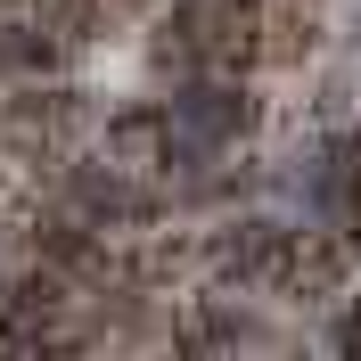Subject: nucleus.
Masks as SVG:
<instances>
[{
  "label": "nucleus",
  "mask_w": 361,
  "mask_h": 361,
  "mask_svg": "<svg viewBox=\"0 0 361 361\" xmlns=\"http://www.w3.org/2000/svg\"><path fill=\"white\" fill-rule=\"evenodd\" d=\"M295 238H304V230L279 222V214H238V222H222L197 247V263L214 271L222 288H279L288 263H295Z\"/></svg>",
  "instance_id": "nucleus-1"
},
{
  "label": "nucleus",
  "mask_w": 361,
  "mask_h": 361,
  "mask_svg": "<svg viewBox=\"0 0 361 361\" xmlns=\"http://www.w3.org/2000/svg\"><path fill=\"white\" fill-rule=\"evenodd\" d=\"M164 180L148 189V180H132L123 164H66V214H82L90 230H157L164 222Z\"/></svg>",
  "instance_id": "nucleus-2"
},
{
  "label": "nucleus",
  "mask_w": 361,
  "mask_h": 361,
  "mask_svg": "<svg viewBox=\"0 0 361 361\" xmlns=\"http://www.w3.org/2000/svg\"><path fill=\"white\" fill-rule=\"evenodd\" d=\"M164 115L173 123H189V132L205 140V148H230L238 132H255V90L247 82H230V74H180L173 99H164Z\"/></svg>",
  "instance_id": "nucleus-3"
},
{
  "label": "nucleus",
  "mask_w": 361,
  "mask_h": 361,
  "mask_svg": "<svg viewBox=\"0 0 361 361\" xmlns=\"http://www.w3.org/2000/svg\"><path fill=\"white\" fill-rule=\"evenodd\" d=\"M25 238H33V255H42L58 279H107V271H115V255L99 247V230H90L82 214H42Z\"/></svg>",
  "instance_id": "nucleus-4"
},
{
  "label": "nucleus",
  "mask_w": 361,
  "mask_h": 361,
  "mask_svg": "<svg viewBox=\"0 0 361 361\" xmlns=\"http://www.w3.org/2000/svg\"><path fill=\"white\" fill-rule=\"evenodd\" d=\"M197 345H279V329H271L263 312H247V304H230V295H205Z\"/></svg>",
  "instance_id": "nucleus-5"
},
{
  "label": "nucleus",
  "mask_w": 361,
  "mask_h": 361,
  "mask_svg": "<svg viewBox=\"0 0 361 361\" xmlns=\"http://www.w3.org/2000/svg\"><path fill=\"white\" fill-rule=\"evenodd\" d=\"M164 132V99H140V107H115L107 115V157H148V140Z\"/></svg>",
  "instance_id": "nucleus-6"
},
{
  "label": "nucleus",
  "mask_w": 361,
  "mask_h": 361,
  "mask_svg": "<svg viewBox=\"0 0 361 361\" xmlns=\"http://www.w3.org/2000/svg\"><path fill=\"white\" fill-rule=\"evenodd\" d=\"M263 58H279V66H304L312 58V42H320V25H312V8H279V17H263Z\"/></svg>",
  "instance_id": "nucleus-7"
},
{
  "label": "nucleus",
  "mask_w": 361,
  "mask_h": 361,
  "mask_svg": "<svg viewBox=\"0 0 361 361\" xmlns=\"http://www.w3.org/2000/svg\"><path fill=\"white\" fill-rule=\"evenodd\" d=\"M107 17V0H33V25H49L58 42H90Z\"/></svg>",
  "instance_id": "nucleus-8"
},
{
  "label": "nucleus",
  "mask_w": 361,
  "mask_h": 361,
  "mask_svg": "<svg viewBox=\"0 0 361 361\" xmlns=\"http://www.w3.org/2000/svg\"><path fill=\"white\" fill-rule=\"evenodd\" d=\"M329 337H337V353H345V361H361V288L345 295V312H337V329H329Z\"/></svg>",
  "instance_id": "nucleus-9"
},
{
  "label": "nucleus",
  "mask_w": 361,
  "mask_h": 361,
  "mask_svg": "<svg viewBox=\"0 0 361 361\" xmlns=\"http://www.w3.org/2000/svg\"><path fill=\"white\" fill-rule=\"evenodd\" d=\"M123 8H148V0H123Z\"/></svg>",
  "instance_id": "nucleus-10"
}]
</instances>
